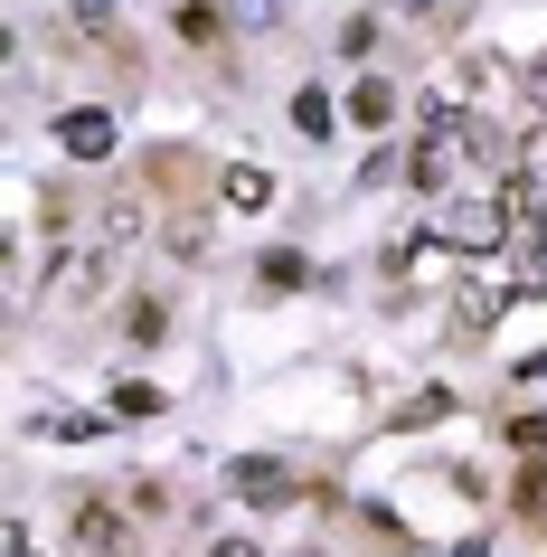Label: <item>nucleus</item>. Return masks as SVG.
<instances>
[{
    "label": "nucleus",
    "instance_id": "1a4fd4ad",
    "mask_svg": "<svg viewBox=\"0 0 547 557\" xmlns=\"http://www.w3.org/2000/svg\"><path fill=\"white\" fill-rule=\"evenodd\" d=\"M349 123H359V133H387V123H397V86H387V76H359V86H349Z\"/></svg>",
    "mask_w": 547,
    "mask_h": 557
},
{
    "label": "nucleus",
    "instance_id": "4be33fe9",
    "mask_svg": "<svg viewBox=\"0 0 547 557\" xmlns=\"http://www.w3.org/2000/svg\"><path fill=\"white\" fill-rule=\"evenodd\" d=\"M519 171H529V180L547 189V133H538V143H519Z\"/></svg>",
    "mask_w": 547,
    "mask_h": 557
},
{
    "label": "nucleus",
    "instance_id": "412c9836",
    "mask_svg": "<svg viewBox=\"0 0 547 557\" xmlns=\"http://www.w3.org/2000/svg\"><path fill=\"white\" fill-rule=\"evenodd\" d=\"M453 10H462V0H397V20H425V29H434V20H453Z\"/></svg>",
    "mask_w": 547,
    "mask_h": 557
},
{
    "label": "nucleus",
    "instance_id": "6e6552de",
    "mask_svg": "<svg viewBox=\"0 0 547 557\" xmlns=\"http://www.w3.org/2000/svg\"><path fill=\"white\" fill-rule=\"evenodd\" d=\"M217 199H227L236 218H256V208H274V171H256V161H227V171H217Z\"/></svg>",
    "mask_w": 547,
    "mask_h": 557
},
{
    "label": "nucleus",
    "instance_id": "423d86ee",
    "mask_svg": "<svg viewBox=\"0 0 547 557\" xmlns=\"http://www.w3.org/2000/svg\"><path fill=\"white\" fill-rule=\"evenodd\" d=\"M76 539H86L95 557H123V548H133V520H123L104 492H86V500H76Z\"/></svg>",
    "mask_w": 547,
    "mask_h": 557
},
{
    "label": "nucleus",
    "instance_id": "ddd939ff",
    "mask_svg": "<svg viewBox=\"0 0 547 557\" xmlns=\"http://www.w3.org/2000/svg\"><path fill=\"white\" fill-rule=\"evenodd\" d=\"M114 416H123V425H142V416H161V387H151V379H123V387H114Z\"/></svg>",
    "mask_w": 547,
    "mask_h": 557
},
{
    "label": "nucleus",
    "instance_id": "5701e85b",
    "mask_svg": "<svg viewBox=\"0 0 547 557\" xmlns=\"http://www.w3.org/2000/svg\"><path fill=\"white\" fill-rule=\"evenodd\" d=\"M10 557H38V529L29 520H10Z\"/></svg>",
    "mask_w": 547,
    "mask_h": 557
},
{
    "label": "nucleus",
    "instance_id": "b1692460",
    "mask_svg": "<svg viewBox=\"0 0 547 557\" xmlns=\"http://www.w3.org/2000/svg\"><path fill=\"white\" fill-rule=\"evenodd\" d=\"M208 557H264V548H256V539H217Z\"/></svg>",
    "mask_w": 547,
    "mask_h": 557
},
{
    "label": "nucleus",
    "instance_id": "7ed1b4c3",
    "mask_svg": "<svg viewBox=\"0 0 547 557\" xmlns=\"http://www.w3.org/2000/svg\"><path fill=\"white\" fill-rule=\"evenodd\" d=\"M114 143H123V133H114L104 104H66V114H58V151H66V161H104Z\"/></svg>",
    "mask_w": 547,
    "mask_h": 557
},
{
    "label": "nucleus",
    "instance_id": "aec40b11",
    "mask_svg": "<svg viewBox=\"0 0 547 557\" xmlns=\"http://www.w3.org/2000/svg\"><path fill=\"white\" fill-rule=\"evenodd\" d=\"M519 95H529V104H538V114H547V48H538V58H529V66H519Z\"/></svg>",
    "mask_w": 547,
    "mask_h": 557
},
{
    "label": "nucleus",
    "instance_id": "6ab92c4d",
    "mask_svg": "<svg viewBox=\"0 0 547 557\" xmlns=\"http://www.w3.org/2000/svg\"><path fill=\"white\" fill-rule=\"evenodd\" d=\"M171 256H189V264L208 256V227H199V218H179V227H171Z\"/></svg>",
    "mask_w": 547,
    "mask_h": 557
},
{
    "label": "nucleus",
    "instance_id": "0eeeda50",
    "mask_svg": "<svg viewBox=\"0 0 547 557\" xmlns=\"http://www.w3.org/2000/svg\"><path fill=\"white\" fill-rule=\"evenodd\" d=\"M406 180H415V199H453V151H444V133H425V143L406 151Z\"/></svg>",
    "mask_w": 547,
    "mask_h": 557
},
{
    "label": "nucleus",
    "instance_id": "f03ea898",
    "mask_svg": "<svg viewBox=\"0 0 547 557\" xmlns=\"http://www.w3.org/2000/svg\"><path fill=\"white\" fill-rule=\"evenodd\" d=\"M217 482H227L236 500H256V510H293V492H302L284 454H236V463L217 472Z\"/></svg>",
    "mask_w": 547,
    "mask_h": 557
},
{
    "label": "nucleus",
    "instance_id": "4468645a",
    "mask_svg": "<svg viewBox=\"0 0 547 557\" xmlns=\"http://www.w3.org/2000/svg\"><path fill=\"white\" fill-rule=\"evenodd\" d=\"M293 133H312V143L331 133V95H321V86H302V95H293Z\"/></svg>",
    "mask_w": 547,
    "mask_h": 557
},
{
    "label": "nucleus",
    "instance_id": "f8f14e48",
    "mask_svg": "<svg viewBox=\"0 0 547 557\" xmlns=\"http://www.w3.org/2000/svg\"><path fill=\"white\" fill-rule=\"evenodd\" d=\"M293 284H312V264H302V256H264L256 264V294H293Z\"/></svg>",
    "mask_w": 547,
    "mask_h": 557
},
{
    "label": "nucleus",
    "instance_id": "2eb2a0df",
    "mask_svg": "<svg viewBox=\"0 0 547 557\" xmlns=\"http://www.w3.org/2000/svg\"><path fill=\"white\" fill-rule=\"evenodd\" d=\"M123 331H133V341H161V331H171V302H161V294H142L133 312H123Z\"/></svg>",
    "mask_w": 547,
    "mask_h": 557
},
{
    "label": "nucleus",
    "instance_id": "dca6fc26",
    "mask_svg": "<svg viewBox=\"0 0 547 557\" xmlns=\"http://www.w3.org/2000/svg\"><path fill=\"white\" fill-rule=\"evenodd\" d=\"M179 38H189V48H208V38H227V20H217L208 0H189V10H179Z\"/></svg>",
    "mask_w": 547,
    "mask_h": 557
},
{
    "label": "nucleus",
    "instance_id": "9b49d317",
    "mask_svg": "<svg viewBox=\"0 0 547 557\" xmlns=\"http://www.w3.org/2000/svg\"><path fill=\"white\" fill-rule=\"evenodd\" d=\"M58 294L66 302H95V294H104V256H58Z\"/></svg>",
    "mask_w": 547,
    "mask_h": 557
},
{
    "label": "nucleus",
    "instance_id": "39448f33",
    "mask_svg": "<svg viewBox=\"0 0 547 557\" xmlns=\"http://www.w3.org/2000/svg\"><path fill=\"white\" fill-rule=\"evenodd\" d=\"M510 294H519V302H538V294H547V208L510 236Z\"/></svg>",
    "mask_w": 547,
    "mask_h": 557
},
{
    "label": "nucleus",
    "instance_id": "20e7f679",
    "mask_svg": "<svg viewBox=\"0 0 547 557\" xmlns=\"http://www.w3.org/2000/svg\"><path fill=\"white\" fill-rule=\"evenodd\" d=\"M510 302H519L510 284H490V274H462V294H453V331H462V341H482V331L500 322Z\"/></svg>",
    "mask_w": 547,
    "mask_h": 557
},
{
    "label": "nucleus",
    "instance_id": "9d476101",
    "mask_svg": "<svg viewBox=\"0 0 547 557\" xmlns=\"http://www.w3.org/2000/svg\"><path fill=\"white\" fill-rule=\"evenodd\" d=\"M133 236H151V199H133V189H123V199H104V256H123Z\"/></svg>",
    "mask_w": 547,
    "mask_h": 557
},
{
    "label": "nucleus",
    "instance_id": "f257e3e1",
    "mask_svg": "<svg viewBox=\"0 0 547 557\" xmlns=\"http://www.w3.org/2000/svg\"><path fill=\"white\" fill-rule=\"evenodd\" d=\"M434 236H444L453 256H500L519 236V218H510V199H444L434 208Z\"/></svg>",
    "mask_w": 547,
    "mask_h": 557
},
{
    "label": "nucleus",
    "instance_id": "f3484780",
    "mask_svg": "<svg viewBox=\"0 0 547 557\" xmlns=\"http://www.w3.org/2000/svg\"><path fill=\"white\" fill-rule=\"evenodd\" d=\"M434 416H453V387H425V397H406L397 425H434Z\"/></svg>",
    "mask_w": 547,
    "mask_h": 557
},
{
    "label": "nucleus",
    "instance_id": "a211bd4d",
    "mask_svg": "<svg viewBox=\"0 0 547 557\" xmlns=\"http://www.w3.org/2000/svg\"><path fill=\"white\" fill-rule=\"evenodd\" d=\"M510 454H547V416H510Z\"/></svg>",
    "mask_w": 547,
    "mask_h": 557
}]
</instances>
